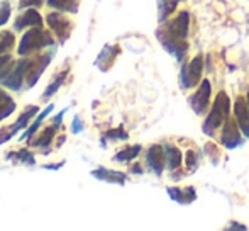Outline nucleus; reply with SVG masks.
Instances as JSON below:
<instances>
[{
    "label": "nucleus",
    "instance_id": "obj_1",
    "mask_svg": "<svg viewBox=\"0 0 249 231\" xmlns=\"http://www.w3.org/2000/svg\"><path fill=\"white\" fill-rule=\"evenodd\" d=\"M188 34H190V12L181 10L173 19L160 22V27L156 29V39L160 41L164 51L183 63L190 48Z\"/></svg>",
    "mask_w": 249,
    "mask_h": 231
},
{
    "label": "nucleus",
    "instance_id": "obj_2",
    "mask_svg": "<svg viewBox=\"0 0 249 231\" xmlns=\"http://www.w3.org/2000/svg\"><path fill=\"white\" fill-rule=\"evenodd\" d=\"M231 117V99L224 90H220L213 99V104L210 111L207 113V117L202 124V131L207 136H215L217 131L222 129L226 121Z\"/></svg>",
    "mask_w": 249,
    "mask_h": 231
},
{
    "label": "nucleus",
    "instance_id": "obj_3",
    "mask_svg": "<svg viewBox=\"0 0 249 231\" xmlns=\"http://www.w3.org/2000/svg\"><path fill=\"white\" fill-rule=\"evenodd\" d=\"M54 46V38L51 33L43 29V26L31 27L27 33H24V36L20 38L19 46H17V55L19 57H29L33 53H37L43 48Z\"/></svg>",
    "mask_w": 249,
    "mask_h": 231
},
{
    "label": "nucleus",
    "instance_id": "obj_4",
    "mask_svg": "<svg viewBox=\"0 0 249 231\" xmlns=\"http://www.w3.org/2000/svg\"><path fill=\"white\" fill-rule=\"evenodd\" d=\"M202 73H203V57L197 55L188 63L183 61L180 70V87L183 90H190L197 87L202 82Z\"/></svg>",
    "mask_w": 249,
    "mask_h": 231
},
{
    "label": "nucleus",
    "instance_id": "obj_5",
    "mask_svg": "<svg viewBox=\"0 0 249 231\" xmlns=\"http://www.w3.org/2000/svg\"><path fill=\"white\" fill-rule=\"evenodd\" d=\"M46 24L48 27L54 33V36L58 38V43L59 44H65L66 41L70 39L71 36V31L75 27L71 19L65 16L61 10H56V12H50L46 16Z\"/></svg>",
    "mask_w": 249,
    "mask_h": 231
},
{
    "label": "nucleus",
    "instance_id": "obj_6",
    "mask_svg": "<svg viewBox=\"0 0 249 231\" xmlns=\"http://www.w3.org/2000/svg\"><path fill=\"white\" fill-rule=\"evenodd\" d=\"M54 53H56V48H53V50L48 51V53L39 55V57H36V58H31L29 66H27L26 80H24V89H33V87L39 82V78L43 77V73H44V70L48 68V65L51 63Z\"/></svg>",
    "mask_w": 249,
    "mask_h": 231
},
{
    "label": "nucleus",
    "instance_id": "obj_7",
    "mask_svg": "<svg viewBox=\"0 0 249 231\" xmlns=\"http://www.w3.org/2000/svg\"><path fill=\"white\" fill-rule=\"evenodd\" d=\"M210 99H212V83L210 80L203 78L198 83L197 90L188 97V106L197 116H205L210 106Z\"/></svg>",
    "mask_w": 249,
    "mask_h": 231
},
{
    "label": "nucleus",
    "instance_id": "obj_8",
    "mask_svg": "<svg viewBox=\"0 0 249 231\" xmlns=\"http://www.w3.org/2000/svg\"><path fill=\"white\" fill-rule=\"evenodd\" d=\"M244 139L246 138H244V135H243V131H241L239 124H237L236 117L231 116V117L226 121V124L222 126V129H220L219 143L227 150H236L243 145Z\"/></svg>",
    "mask_w": 249,
    "mask_h": 231
},
{
    "label": "nucleus",
    "instance_id": "obj_9",
    "mask_svg": "<svg viewBox=\"0 0 249 231\" xmlns=\"http://www.w3.org/2000/svg\"><path fill=\"white\" fill-rule=\"evenodd\" d=\"M29 61L24 57V59H19L16 65L12 66V70L9 72V75L2 80V85L5 89H10V90H20L24 85V80H26V73H27V66H29Z\"/></svg>",
    "mask_w": 249,
    "mask_h": 231
},
{
    "label": "nucleus",
    "instance_id": "obj_10",
    "mask_svg": "<svg viewBox=\"0 0 249 231\" xmlns=\"http://www.w3.org/2000/svg\"><path fill=\"white\" fill-rule=\"evenodd\" d=\"M146 167L156 177H161L166 170V156H164V145H151L146 152Z\"/></svg>",
    "mask_w": 249,
    "mask_h": 231
},
{
    "label": "nucleus",
    "instance_id": "obj_11",
    "mask_svg": "<svg viewBox=\"0 0 249 231\" xmlns=\"http://www.w3.org/2000/svg\"><path fill=\"white\" fill-rule=\"evenodd\" d=\"M234 117L243 131L244 138L249 139V97L239 96L234 100Z\"/></svg>",
    "mask_w": 249,
    "mask_h": 231
},
{
    "label": "nucleus",
    "instance_id": "obj_12",
    "mask_svg": "<svg viewBox=\"0 0 249 231\" xmlns=\"http://www.w3.org/2000/svg\"><path fill=\"white\" fill-rule=\"evenodd\" d=\"M121 55V48L119 44H105L99 53V57L95 59V66L100 72H108L112 68V65L115 63V59Z\"/></svg>",
    "mask_w": 249,
    "mask_h": 231
},
{
    "label": "nucleus",
    "instance_id": "obj_13",
    "mask_svg": "<svg viewBox=\"0 0 249 231\" xmlns=\"http://www.w3.org/2000/svg\"><path fill=\"white\" fill-rule=\"evenodd\" d=\"M166 194L170 195L171 201L178 202L181 206H188L194 201H197V191L192 185H187V187H166Z\"/></svg>",
    "mask_w": 249,
    "mask_h": 231
},
{
    "label": "nucleus",
    "instance_id": "obj_14",
    "mask_svg": "<svg viewBox=\"0 0 249 231\" xmlns=\"http://www.w3.org/2000/svg\"><path fill=\"white\" fill-rule=\"evenodd\" d=\"M36 26H43V17L37 12L34 7L24 10V14H20L19 17L14 22V31H24L27 27H36Z\"/></svg>",
    "mask_w": 249,
    "mask_h": 231
},
{
    "label": "nucleus",
    "instance_id": "obj_15",
    "mask_svg": "<svg viewBox=\"0 0 249 231\" xmlns=\"http://www.w3.org/2000/svg\"><path fill=\"white\" fill-rule=\"evenodd\" d=\"M92 177H95L100 182H107V184H117V185H125V182L129 180L127 173L119 172V170L105 169V167H99V169L92 170Z\"/></svg>",
    "mask_w": 249,
    "mask_h": 231
},
{
    "label": "nucleus",
    "instance_id": "obj_16",
    "mask_svg": "<svg viewBox=\"0 0 249 231\" xmlns=\"http://www.w3.org/2000/svg\"><path fill=\"white\" fill-rule=\"evenodd\" d=\"M56 131H58V128H56L54 124L46 126L43 131L34 135L33 138L29 139V146H33V148H50L53 139H54V136H56Z\"/></svg>",
    "mask_w": 249,
    "mask_h": 231
},
{
    "label": "nucleus",
    "instance_id": "obj_17",
    "mask_svg": "<svg viewBox=\"0 0 249 231\" xmlns=\"http://www.w3.org/2000/svg\"><path fill=\"white\" fill-rule=\"evenodd\" d=\"M164 156H166V169L170 172L178 170L183 163V155H181L180 148L171 143H164Z\"/></svg>",
    "mask_w": 249,
    "mask_h": 231
},
{
    "label": "nucleus",
    "instance_id": "obj_18",
    "mask_svg": "<svg viewBox=\"0 0 249 231\" xmlns=\"http://www.w3.org/2000/svg\"><path fill=\"white\" fill-rule=\"evenodd\" d=\"M37 113H39V107H37V106H27V107H26V111H24V113L16 119V122H14L12 126H9V128H10V133H12V135L16 136L19 131H22L24 128H27V126H29V121H31V119H33Z\"/></svg>",
    "mask_w": 249,
    "mask_h": 231
},
{
    "label": "nucleus",
    "instance_id": "obj_19",
    "mask_svg": "<svg viewBox=\"0 0 249 231\" xmlns=\"http://www.w3.org/2000/svg\"><path fill=\"white\" fill-rule=\"evenodd\" d=\"M53 109H54V104H50V106H46V109L44 111H41L39 116H37L36 119H34V122L29 126V128L26 129V131L20 135V141H29L31 138H33L34 135H36L37 131H39V128H41V124L44 122V119L48 117V114H51L53 113Z\"/></svg>",
    "mask_w": 249,
    "mask_h": 231
},
{
    "label": "nucleus",
    "instance_id": "obj_20",
    "mask_svg": "<svg viewBox=\"0 0 249 231\" xmlns=\"http://www.w3.org/2000/svg\"><path fill=\"white\" fill-rule=\"evenodd\" d=\"M141 152H142L141 145H129V146H125V148L119 150L112 160H114V162H119V163H131L132 160H136L139 155H141Z\"/></svg>",
    "mask_w": 249,
    "mask_h": 231
},
{
    "label": "nucleus",
    "instance_id": "obj_21",
    "mask_svg": "<svg viewBox=\"0 0 249 231\" xmlns=\"http://www.w3.org/2000/svg\"><path fill=\"white\" fill-rule=\"evenodd\" d=\"M17 104L9 94L3 89H0V122L5 121L7 117H10V114H14Z\"/></svg>",
    "mask_w": 249,
    "mask_h": 231
},
{
    "label": "nucleus",
    "instance_id": "obj_22",
    "mask_svg": "<svg viewBox=\"0 0 249 231\" xmlns=\"http://www.w3.org/2000/svg\"><path fill=\"white\" fill-rule=\"evenodd\" d=\"M68 73H70V68H65V70H61V72L56 73V77L53 78V82L46 87V90L43 92V99L44 100L51 99V97L54 96L59 89H61L63 83H65V80H66V77H68Z\"/></svg>",
    "mask_w": 249,
    "mask_h": 231
},
{
    "label": "nucleus",
    "instance_id": "obj_23",
    "mask_svg": "<svg viewBox=\"0 0 249 231\" xmlns=\"http://www.w3.org/2000/svg\"><path fill=\"white\" fill-rule=\"evenodd\" d=\"M48 5L66 14H76L80 9V0H48Z\"/></svg>",
    "mask_w": 249,
    "mask_h": 231
},
{
    "label": "nucleus",
    "instance_id": "obj_24",
    "mask_svg": "<svg viewBox=\"0 0 249 231\" xmlns=\"http://www.w3.org/2000/svg\"><path fill=\"white\" fill-rule=\"evenodd\" d=\"M178 3H180V0H160V5H158V20L164 22V20L170 19L171 14L177 10Z\"/></svg>",
    "mask_w": 249,
    "mask_h": 231
},
{
    "label": "nucleus",
    "instance_id": "obj_25",
    "mask_svg": "<svg viewBox=\"0 0 249 231\" xmlns=\"http://www.w3.org/2000/svg\"><path fill=\"white\" fill-rule=\"evenodd\" d=\"M129 139V135L127 131H125L122 126H119V128H114V129H108V131H105L104 135H102V145H105V141H127Z\"/></svg>",
    "mask_w": 249,
    "mask_h": 231
},
{
    "label": "nucleus",
    "instance_id": "obj_26",
    "mask_svg": "<svg viewBox=\"0 0 249 231\" xmlns=\"http://www.w3.org/2000/svg\"><path fill=\"white\" fill-rule=\"evenodd\" d=\"M16 44V36L10 31H2L0 33V55H5L12 50V46Z\"/></svg>",
    "mask_w": 249,
    "mask_h": 231
},
{
    "label": "nucleus",
    "instance_id": "obj_27",
    "mask_svg": "<svg viewBox=\"0 0 249 231\" xmlns=\"http://www.w3.org/2000/svg\"><path fill=\"white\" fill-rule=\"evenodd\" d=\"M7 158H17L19 162H22L24 165H29L33 167L34 163H36V158H34V155L31 152H27V150H20V152H14V153H7Z\"/></svg>",
    "mask_w": 249,
    "mask_h": 231
},
{
    "label": "nucleus",
    "instance_id": "obj_28",
    "mask_svg": "<svg viewBox=\"0 0 249 231\" xmlns=\"http://www.w3.org/2000/svg\"><path fill=\"white\" fill-rule=\"evenodd\" d=\"M14 65H16V63H14V59L9 53L0 55V82L9 75V72L12 70Z\"/></svg>",
    "mask_w": 249,
    "mask_h": 231
},
{
    "label": "nucleus",
    "instance_id": "obj_29",
    "mask_svg": "<svg viewBox=\"0 0 249 231\" xmlns=\"http://www.w3.org/2000/svg\"><path fill=\"white\" fill-rule=\"evenodd\" d=\"M10 14H12L10 2H2V3H0V27L5 26V24L9 22Z\"/></svg>",
    "mask_w": 249,
    "mask_h": 231
},
{
    "label": "nucleus",
    "instance_id": "obj_30",
    "mask_svg": "<svg viewBox=\"0 0 249 231\" xmlns=\"http://www.w3.org/2000/svg\"><path fill=\"white\" fill-rule=\"evenodd\" d=\"M198 167V153L194 150H188L187 152V169L188 172H195Z\"/></svg>",
    "mask_w": 249,
    "mask_h": 231
},
{
    "label": "nucleus",
    "instance_id": "obj_31",
    "mask_svg": "<svg viewBox=\"0 0 249 231\" xmlns=\"http://www.w3.org/2000/svg\"><path fill=\"white\" fill-rule=\"evenodd\" d=\"M205 153L210 156V158H212L213 165H217V163H219L220 155H219V150H217V145H213V143H207V145H205Z\"/></svg>",
    "mask_w": 249,
    "mask_h": 231
},
{
    "label": "nucleus",
    "instance_id": "obj_32",
    "mask_svg": "<svg viewBox=\"0 0 249 231\" xmlns=\"http://www.w3.org/2000/svg\"><path fill=\"white\" fill-rule=\"evenodd\" d=\"M44 0H19V9H31V7H43Z\"/></svg>",
    "mask_w": 249,
    "mask_h": 231
},
{
    "label": "nucleus",
    "instance_id": "obj_33",
    "mask_svg": "<svg viewBox=\"0 0 249 231\" xmlns=\"http://www.w3.org/2000/svg\"><path fill=\"white\" fill-rule=\"evenodd\" d=\"M71 131L75 133V135H78V133H82V131H83V122H82V119H80L78 116H75V117H73Z\"/></svg>",
    "mask_w": 249,
    "mask_h": 231
},
{
    "label": "nucleus",
    "instance_id": "obj_34",
    "mask_svg": "<svg viewBox=\"0 0 249 231\" xmlns=\"http://www.w3.org/2000/svg\"><path fill=\"white\" fill-rule=\"evenodd\" d=\"M66 113H68V109H63L61 111V113H58V114H56L54 116V119H53V122H51V124H54L56 126V128H61V121H63V116H65Z\"/></svg>",
    "mask_w": 249,
    "mask_h": 231
},
{
    "label": "nucleus",
    "instance_id": "obj_35",
    "mask_svg": "<svg viewBox=\"0 0 249 231\" xmlns=\"http://www.w3.org/2000/svg\"><path fill=\"white\" fill-rule=\"evenodd\" d=\"M227 230H248L246 225H239L237 221H232L229 226H227Z\"/></svg>",
    "mask_w": 249,
    "mask_h": 231
},
{
    "label": "nucleus",
    "instance_id": "obj_36",
    "mask_svg": "<svg viewBox=\"0 0 249 231\" xmlns=\"http://www.w3.org/2000/svg\"><path fill=\"white\" fill-rule=\"evenodd\" d=\"M131 172H132V173H139V175H141L142 172H144V170H142V167L139 165V163H134V165H131Z\"/></svg>",
    "mask_w": 249,
    "mask_h": 231
},
{
    "label": "nucleus",
    "instance_id": "obj_37",
    "mask_svg": "<svg viewBox=\"0 0 249 231\" xmlns=\"http://www.w3.org/2000/svg\"><path fill=\"white\" fill-rule=\"evenodd\" d=\"M65 165V162H59V163H54V165H46L44 169H48V170H58V167H63Z\"/></svg>",
    "mask_w": 249,
    "mask_h": 231
},
{
    "label": "nucleus",
    "instance_id": "obj_38",
    "mask_svg": "<svg viewBox=\"0 0 249 231\" xmlns=\"http://www.w3.org/2000/svg\"><path fill=\"white\" fill-rule=\"evenodd\" d=\"M246 96H248V97H249V89H248V94H246Z\"/></svg>",
    "mask_w": 249,
    "mask_h": 231
}]
</instances>
